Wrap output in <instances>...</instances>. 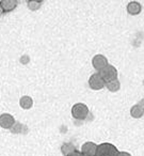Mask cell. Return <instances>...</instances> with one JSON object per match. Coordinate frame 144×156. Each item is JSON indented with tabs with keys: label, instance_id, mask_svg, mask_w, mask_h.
<instances>
[{
	"label": "cell",
	"instance_id": "6",
	"mask_svg": "<svg viewBox=\"0 0 144 156\" xmlns=\"http://www.w3.org/2000/svg\"><path fill=\"white\" fill-rule=\"evenodd\" d=\"M15 124V119L10 113H2L0 115V127L5 129H11L12 126Z\"/></svg>",
	"mask_w": 144,
	"mask_h": 156
},
{
	"label": "cell",
	"instance_id": "1",
	"mask_svg": "<svg viewBox=\"0 0 144 156\" xmlns=\"http://www.w3.org/2000/svg\"><path fill=\"white\" fill-rule=\"evenodd\" d=\"M118 150L114 144L110 142H103L97 144L95 156H118Z\"/></svg>",
	"mask_w": 144,
	"mask_h": 156
},
{
	"label": "cell",
	"instance_id": "15",
	"mask_svg": "<svg viewBox=\"0 0 144 156\" xmlns=\"http://www.w3.org/2000/svg\"><path fill=\"white\" fill-rule=\"evenodd\" d=\"M11 130H12V133H14V134H23V133H26L27 128L25 127L23 124L16 123V122H15V124L12 126Z\"/></svg>",
	"mask_w": 144,
	"mask_h": 156
},
{
	"label": "cell",
	"instance_id": "13",
	"mask_svg": "<svg viewBox=\"0 0 144 156\" xmlns=\"http://www.w3.org/2000/svg\"><path fill=\"white\" fill-rule=\"evenodd\" d=\"M105 87H107V89L110 92H118L121 89V83L118 79H114V80L109 81V83H106Z\"/></svg>",
	"mask_w": 144,
	"mask_h": 156
},
{
	"label": "cell",
	"instance_id": "14",
	"mask_svg": "<svg viewBox=\"0 0 144 156\" xmlns=\"http://www.w3.org/2000/svg\"><path fill=\"white\" fill-rule=\"evenodd\" d=\"M42 3L43 2H42L41 0H29L28 2H27V5H28V8L31 11H37V10H39L41 8Z\"/></svg>",
	"mask_w": 144,
	"mask_h": 156
},
{
	"label": "cell",
	"instance_id": "19",
	"mask_svg": "<svg viewBox=\"0 0 144 156\" xmlns=\"http://www.w3.org/2000/svg\"><path fill=\"white\" fill-rule=\"evenodd\" d=\"M139 105H140V106L142 107V108L144 109V98H142V100L140 101V102H139Z\"/></svg>",
	"mask_w": 144,
	"mask_h": 156
},
{
	"label": "cell",
	"instance_id": "11",
	"mask_svg": "<svg viewBox=\"0 0 144 156\" xmlns=\"http://www.w3.org/2000/svg\"><path fill=\"white\" fill-rule=\"evenodd\" d=\"M19 105L20 107H22L23 109H26V110H28V109H30L31 107L33 106V100L31 96L29 95H24L20 98L19 100Z\"/></svg>",
	"mask_w": 144,
	"mask_h": 156
},
{
	"label": "cell",
	"instance_id": "10",
	"mask_svg": "<svg viewBox=\"0 0 144 156\" xmlns=\"http://www.w3.org/2000/svg\"><path fill=\"white\" fill-rule=\"evenodd\" d=\"M130 115L135 119H140L144 115V109L139 104L133 105L130 108Z\"/></svg>",
	"mask_w": 144,
	"mask_h": 156
},
{
	"label": "cell",
	"instance_id": "18",
	"mask_svg": "<svg viewBox=\"0 0 144 156\" xmlns=\"http://www.w3.org/2000/svg\"><path fill=\"white\" fill-rule=\"evenodd\" d=\"M20 61H22L23 63H27L29 61V57L28 56H23L22 57V60H20Z\"/></svg>",
	"mask_w": 144,
	"mask_h": 156
},
{
	"label": "cell",
	"instance_id": "17",
	"mask_svg": "<svg viewBox=\"0 0 144 156\" xmlns=\"http://www.w3.org/2000/svg\"><path fill=\"white\" fill-rule=\"evenodd\" d=\"M68 156H83V155H82V153L80 151H77V150H76V151H74L72 154H69Z\"/></svg>",
	"mask_w": 144,
	"mask_h": 156
},
{
	"label": "cell",
	"instance_id": "8",
	"mask_svg": "<svg viewBox=\"0 0 144 156\" xmlns=\"http://www.w3.org/2000/svg\"><path fill=\"white\" fill-rule=\"evenodd\" d=\"M142 11V5L140 2H138V1H130V2L127 5V12H128V14H130V15H138V14H140Z\"/></svg>",
	"mask_w": 144,
	"mask_h": 156
},
{
	"label": "cell",
	"instance_id": "3",
	"mask_svg": "<svg viewBox=\"0 0 144 156\" xmlns=\"http://www.w3.org/2000/svg\"><path fill=\"white\" fill-rule=\"evenodd\" d=\"M98 74L105 83H109L114 79H118V69L111 64H108L107 66H105L101 71L98 72Z\"/></svg>",
	"mask_w": 144,
	"mask_h": 156
},
{
	"label": "cell",
	"instance_id": "5",
	"mask_svg": "<svg viewBox=\"0 0 144 156\" xmlns=\"http://www.w3.org/2000/svg\"><path fill=\"white\" fill-rule=\"evenodd\" d=\"M108 64H109V62H108L107 57L104 56V55H101V54L95 55L92 59V65H93V67L97 71V73H98L99 71H101L105 66H107Z\"/></svg>",
	"mask_w": 144,
	"mask_h": 156
},
{
	"label": "cell",
	"instance_id": "20",
	"mask_svg": "<svg viewBox=\"0 0 144 156\" xmlns=\"http://www.w3.org/2000/svg\"><path fill=\"white\" fill-rule=\"evenodd\" d=\"M5 13V12H3V10H2V8H1V5H0V15H2V14Z\"/></svg>",
	"mask_w": 144,
	"mask_h": 156
},
{
	"label": "cell",
	"instance_id": "4",
	"mask_svg": "<svg viewBox=\"0 0 144 156\" xmlns=\"http://www.w3.org/2000/svg\"><path fill=\"white\" fill-rule=\"evenodd\" d=\"M106 86V83L103 80V78L100 77L98 73L92 74L89 78V87L92 90H95V91H98V90L104 89Z\"/></svg>",
	"mask_w": 144,
	"mask_h": 156
},
{
	"label": "cell",
	"instance_id": "7",
	"mask_svg": "<svg viewBox=\"0 0 144 156\" xmlns=\"http://www.w3.org/2000/svg\"><path fill=\"white\" fill-rule=\"evenodd\" d=\"M97 149V144L93 141H86L82 144L81 147V153L83 156H95Z\"/></svg>",
	"mask_w": 144,
	"mask_h": 156
},
{
	"label": "cell",
	"instance_id": "2",
	"mask_svg": "<svg viewBox=\"0 0 144 156\" xmlns=\"http://www.w3.org/2000/svg\"><path fill=\"white\" fill-rule=\"evenodd\" d=\"M72 115L76 120H86L89 115V107L83 103H77L72 107Z\"/></svg>",
	"mask_w": 144,
	"mask_h": 156
},
{
	"label": "cell",
	"instance_id": "9",
	"mask_svg": "<svg viewBox=\"0 0 144 156\" xmlns=\"http://www.w3.org/2000/svg\"><path fill=\"white\" fill-rule=\"evenodd\" d=\"M18 1L16 0H2L0 1V5L2 8L3 12H11L17 7Z\"/></svg>",
	"mask_w": 144,
	"mask_h": 156
},
{
	"label": "cell",
	"instance_id": "16",
	"mask_svg": "<svg viewBox=\"0 0 144 156\" xmlns=\"http://www.w3.org/2000/svg\"><path fill=\"white\" fill-rule=\"evenodd\" d=\"M118 156H132L130 153H128V152L126 151H118Z\"/></svg>",
	"mask_w": 144,
	"mask_h": 156
},
{
	"label": "cell",
	"instance_id": "12",
	"mask_svg": "<svg viewBox=\"0 0 144 156\" xmlns=\"http://www.w3.org/2000/svg\"><path fill=\"white\" fill-rule=\"evenodd\" d=\"M74 151H76V147L73 143L66 142V143H63V144L61 145V153H62L64 156H68L69 154H72Z\"/></svg>",
	"mask_w": 144,
	"mask_h": 156
}]
</instances>
